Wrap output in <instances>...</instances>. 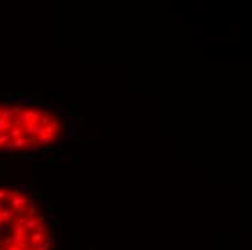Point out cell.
I'll list each match as a JSON object with an SVG mask.
<instances>
[{
  "label": "cell",
  "instance_id": "obj_7",
  "mask_svg": "<svg viewBox=\"0 0 252 250\" xmlns=\"http://www.w3.org/2000/svg\"><path fill=\"white\" fill-rule=\"evenodd\" d=\"M48 162H49V163H54V162H55V159H54V158H48Z\"/></svg>",
  "mask_w": 252,
  "mask_h": 250
},
{
  "label": "cell",
  "instance_id": "obj_1",
  "mask_svg": "<svg viewBox=\"0 0 252 250\" xmlns=\"http://www.w3.org/2000/svg\"><path fill=\"white\" fill-rule=\"evenodd\" d=\"M52 136H48V137H41L39 139V143H52Z\"/></svg>",
  "mask_w": 252,
  "mask_h": 250
},
{
  "label": "cell",
  "instance_id": "obj_6",
  "mask_svg": "<svg viewBox=\"0 0 252 250\" xmlns=\"http://www.w3.org/2000/svg\"><path fill=\"white\" fill-rule=\"evenodd\" d=\"M74 120H76V123H78V124H81V117L78 116V114H76L74 116Z\"/></svg>",
  "mask_w": 252,
  "mask_h": 250
},
{
  "label": "cell",
  "instance_id": "obj_4",
  "mask_svg": "<svg viewBox=\"0 0 252 250\" xmlns=\"http://www.w3.org/2000/svg\"><path fill=\"white\" fill-rule=\"evenodd\" d=\"M62 137H64V139H71V137H72V132H71V130H70V132H67Z\"/></svg>",
  "mask_w": 252,
  "mask_h": 250
},
{
  "label": "cell",
  "instance_id": "obj_3",
  "mask_svg": "<svg viewBox=\"0 0 252 250\" xmlns=\"http://www.w3.org/2000/svg\"><path fill=\"white\" fill-rule=\"evenodd\" d=\"M55 149V146H48L45 151H42V153H49V152H52Z\"/></svg>",
  "mask_w": 252,
  "mask_h": 250
},
{
  "label": "cell",
  "instance_id": "obj_2",
  "mask_svg": "<svg viewBox=\"0 0 252 250\" xmlns=\"http://www.w3.org/2000/svg\"><path fill=\"white\" fill-rule=\"evenodd\" d=\"M51 127H52L55 132H58V129H60V122H58V120H52V122H51Z\"/></svg>",
  "mask_w": 252,
  "mask_h": 250
},
{
  "label": "cell",
  "instance_id": "obj_5",
  "mask_svg": "<svg viewBox=\"0 0 252 250\" xmlns=\"http://www.w3.org/2000/svg\"><path fill=\"white\" fill-rule=\"evenodd\" d=\"M41 123H42V124H48V123H49V119H48L47 116H45V117L41 119Z\"/></svg>",
  "mask_w": 252,
  "mask_h": 250
}]
</instances>
